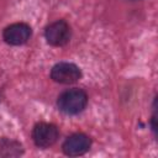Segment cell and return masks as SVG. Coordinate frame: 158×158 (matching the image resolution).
I'll use <instances>...</instances> for the list:
<instances>
[{"mask_svg": "<svg viewBox=\"0 0 158 158\" xmlns=\"http://www.w3.org/2000/svg\"><path fill=\"white\" fill-rule=\"evenodd\" d=\"M81 78L80 68L69 62H59L51 69V79L59 84H74Z\"/></svg>", "mask_w": 158, "mask_h": 158, "instance_id": "3", "label": "cell"}, {"mask_svg": "<svg viewBox=\"0 0 158 158\" xmlns=\"http://www.w3.org/2000/svg\"><path fill=\"white\" fill-rule=\"evenodd\" d=\"M59 137L58 127L53 123L40 122L36 123L32 130V139L40 148H48L53 146Z\"/></svg>", "mask_w": 158, "mask_h": 158, "instance_id": "4", "label": "cell"}, {"mask_svg": "<svg viewBox=\"0 0 158 158\" xmlns=\"http://www.w3.org/2000/svg\"><path fill=\"white\" fill-rule=\"evenodd\" d=\"M88 105V95L84 90L74 88L63 91L57 99L58 109L67 115L80 114Z\"/></svg>", "mask_w": 158, "mask_h": 158, "instance_id": "1", "label": "cell"}, {"mask_svg": "<svg viewBox=\"0 0 158 158\" xmlns=\"http://www.w3.org/2000/svg\"><path fill=\"white\" fill-rule=\"evenodd\" d=\"M91 147V139L85 133H73L65 138L62 144V151L65 156L79 157L85 154Z\"/></svg>", "mask_w": 158, "mask_h": 158, "instance_id": "5", "label": "cell"}, {"mask_svg": "<svg viewBox=\"0 0 158 158\" xmlns=\"http://www.w3.org/2000/svg\"><path fill=\"white\" fill-rule=\"evenodd\" d=\"M32 35V28L25 22L11 23L2 31L4 41L10 46H21L25 44Z\"/></svg>", "mask_w": 158, "mask_h": 158, "instance_id": "6", "label": "cell"}, {"mask_svg": "<svg viewBox=\"0 0 158 158\" xmlns=\"http://www.w3.org/2000/svg\"><path fill=\"white\" fill-rule=\"evenodd\" d=\"M156 100L154 99V104H153V115H152V118H151V127H152V131H153V135L157 136V114H156Z\"/></svg>", "mask_w": 158, "mask_h": 158, "instance_id": "8", "label": "cell"}, {"mask_svg": "<svg viewBox=\"0 0 158 158\" xmlns=\"http://www.w3.org/2000/svg\"><path fill=\"white\" fill-rule=\"evenodd\" d=\"M22 153H23V148L20 142L6 137L0 138V157L11 158V157H19Z\"/></svg>", "mask_w": 158, "mask_h": 158, "instance_id": "7", "label": "cell"}, {"mask_svg": "<svg viewBox=\"0 0 158 158\" xmlns=\"http://www.w3.org/2000/svg\"><path fill=\"white\" fill-rule=\"evenodd\" d=\"M72 37L70 26L64 20H57L49 23L44 30V38L48 44L53 47L65 46Z\"/></svg>", "mask_w": 158, "mask_h": 158, "instance_id": "2", "label": "cell"}]
</instances>
